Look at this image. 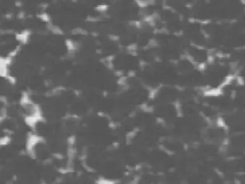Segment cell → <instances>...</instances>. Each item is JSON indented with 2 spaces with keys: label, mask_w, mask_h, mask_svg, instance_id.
I'll list each match as a JSON object with an SVG mask.
<instances>
[{
  "label": "cell",
  "mask_w": 245,
  "mask_h": 184,
  "mask_svg": "<svg viewBox=\"0 0 245 184\" xmlns=\"http://www.w3.org/2000/svg\"><path fill=\"white\" fill-rule=\"evenodd\" d=\"M20 105L22 110L24 122L33 130L38 124L45 122V117L40 105L35 103L26 91H23L20 99Z\"/></svg>",
  "instance_id": "cell-1"
},
{
  "label": "cell",
  "mask_w": 245,
  "mask_h": 184,
  "mask_svg": "<svg viewBox=\"0 0 245 184\" xmlns=\"http://www.w3.org/2000/svg\"><path fill=\"white\" fill-rule=\"evenodd\" d=\"M46 142L45 139L42 136L34 133L28 134L26 141V152L28 156L33 159L38 158L36 147L40 144H44Z\"/></svg>",
  "instance_id": "cell-2"
},
{
  "label": "cell",
  "mask_w": 245,
  "mask_h": 184,
  "mask_svg": "<svg viewBox=\"0 0 245 184\" xmlns=\"http://www.w3.org/2000/svg\"><path fill=\"white\" fill-rule=\"evenodd\" d=\"M11 141V139L9 136L0 137V147H4L8 145Z\"/></svg>",
  "instance_id": "cell-3"
},
{
  "label": "cell",
  "mask_w": 245,
  "mask_h": 184,
  "mask_svg": "<svg viewBox=\"0 0 245 184\" xmlns=\"http://www.w3.org/2000/svg\"><path fill=\"white\" fill-rule=\"evenodd\" d=\"M97 184H115L116 182H115L113 180H110L106 179L104 178V177H100V178L96 180Z\"/></svg>",
  "instance_id": "cell-4"
},
{
  "label": "cell",
  "mask_w": 245,
  "mask_h": 184,
  "mask_svg": "<svg viewBox=\"0 0 245 184\" xmlns=\"http://www.w3.org/2000/svg\"><path fill=\"white\" fill-rule=\"evenodd\" d=\"M217 125H218L219 127L224 128L226 125H225V121H224V120L222 118L219 117V118H218V119L217 120Z\"/></svg>",
  "instance_id": "cell-5"
},
{
  "label": "cell",
  "mask_w": 245,
  "mask_h": 184,
  "mask_svg": "<svg viewBox=\"0 0 245 184\" xmlns=\"http://www.w3.org/2000/svg\"><path fill=\"white\" fill-rule=\"evenodd\" d=\"M197 68L198 70H200V71H204V70H205L206 68V64L205 63L199 64V65H197Z\"/></svg>",
  "instance_id": "cell-6"
},
{
  "label": "cell",
  "mask_w": 245,
  "mask_h": 184,
  "mask_svg": "<svg viewBox=\"0 0 245 184\" xmlns=\"http://www.w3.org/2000/svg\"><path fill=\"white\" fill-rule=\"evenodd\" d=\"M135 74H136V73H135V71H131L129 72V74H128V75L129 76V77H134V75H135Z\"/></svg>",
  "instance_id": "cell-7"
},
{
  "label": "cell",
  "mask_w": 245,
  "mask_h": 184,
  "mask_svg": "<svg viewBox=\"0 0 245 184\" xmlns=\"http://www.w3.org/2000/svg\"><path fill=\"white\" fill-rule=\"evenodd\" d=\"M187 147H188V146H187V145H185V150H187Z\"/></svg>",
  "instance_id": "cell-8"
}]
</instances>
